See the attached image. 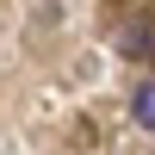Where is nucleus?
Segmentation results:
<instances>
[{"label": "nucleus", "mask_w": 155, "mask_h": 155, "mask_svg": "<svg viewBox=\"0 0 155 155\" xmlns=\"http://www.w3.org/2000/svg\"><path fill=\"white\" fill-rule=\"evenodd\" d=\"M130 118L143 124V130H155V81H137V93H130Z\"/></svg>", "instance_id": "1"}, {"label": "nucleus", "mask_w": 155, "mask_h": 155, "mask_svg": "<svg viewBox=\"0 0 155 155\" xmlns=\"http://www.w3.org/2000/svg\"><path fill=\"white\" fill-rule=\"evenodd\" d=\"M124 56H155V19H143V25L124 31Z\"/></svg>", "instance_id": "2"}]
</instances>
